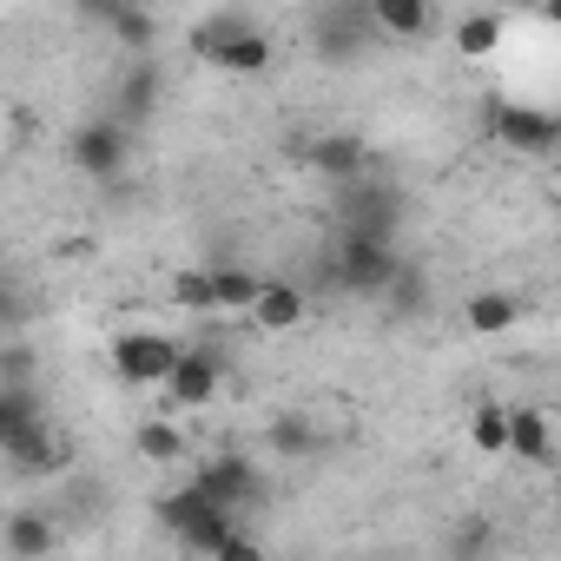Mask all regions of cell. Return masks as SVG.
I'll list each match as a JSON object with an SVG mask.
<instances>
[{
  "instance_id": "cell-24",
  "label": "cell",
  "mask_w": 561,
  "mask_h": 561,
  "mask_svg": "<svg viewBox=\"0 0 561 561\" xmlns=\"http://www.w3.org/2000/svg\"><path fill=\"white\" fill-rule=\"evenodd\" d=\"M225 541H231V508H211L192 528H179V548H192V554H218Z\"/></svg>"
},
{
  "instance_id": "cell-6",
  "label": "cell",
  "mask_w": 561,
  "mask_h": 561,
  "mask_svg": "<svg viewBox=\"0 0 561 561\" xmlns=\"http://www.w3.org/2000/svg\"><path fill=\"white\" fill-rule=\"evenodd\" d=\"M218 377H225V357H218V344H198V351H185L179 344V357H172V370H165V403L172 410H198V403H211L218 397Z\"/></svg>"
},
{
  "instance_id": "cell-5",
  "label": "cell",
  "mask_w": 561,
  "mask_h": 561,
  "mask_svg": "<svg viewBox=\"0 0 561 561\" xmlns=\"http://www.w3.org/2000/svg\"><path fill=\"white\" fill-rule=\"evenodd\" d=\"M489 133H495L508 152H528V159L554 152V139H561L554 113H548V106H522V100H495V106H489Z\"/></svg>"
},
{
  "instance_id": "cell-23",
  "label": "cell",
  "mask_w": 561,
  "mask_h": 561,
  "mask_svg": "<svg viewBox=\"0 0 561 561\" xmlns=\"http://www.w3.org/2000/svg\"><path fill=\"white\" fill-rule=\"evenodd\" d=\"M469 443H476L482 456H502V443H508V403H476V416H469Z\"/></svg>"
},
{
  "instance_id": "cell-14",
  "label": "cell",
  "mask_w": 561,
  "mask_h": 561,
  "mask_svg": "<svg viewBox=\"0 0 561 561\" xmlns=\"http://www.w3.org/2000/svg\"><path fill=\"white\" fill-rule=\"evenodd\" d=\"M60 541V528L41 515V508H14L8 522H0V548H8V554H21V561H34V554H47Z\"/></svg>"
},
{
  "instance_id": "cell-3",
  "label": "cell",
  "mask_w": 561,
  "mask_h": 561,
  "mask_svg": "<svg viewBox=\"0 0 561 561\" xmlns=\"http://www.w3.org/2000/svg\"><path fill=\"white\" fill-rule=\"evenodd\" d=\"M397 218H403V192L390 179H370V165L357 179H337V225L397 238Z\"/></svg>"
},
{
  "instance_id": "cell-19",
  "label": "cell",
  "mask_w": 561,
  "mask_h": 561,
  "mask_svg": "<svg viewBox=\"0 0 561 561\" xmlns=\"http://www.w3.org/2000/svg\"><path fill=\"white\" fill-rule=\"evenodd\" d=\"M502 14H469V21H456V54L462 60H489L495 47H502Z\"/></svg>"
},
{
  "instance_id": "cell-8",
  "label": "cell",
  "mask_w": 561,
  "mask_h": 561,
  "mask_svg": "<svg viewBox=\"0 0 561 561\" xmlns=\"http://www.w3.org/2000/svg\"><path fill=\"white\" fill-rule=\"evenodd\" d=\"M192 482H198L218 508H251V502L264 495V476H257L251 456H211V462L192 469Z\"/></svg>"
},
{
  "instance_id": "cell-18",
  "label": "cell",
  "mask_w": 561,
  "mask_h": 561,
  "mask_svg": "<svg viewBox=\"0 0 561 561\" xmlns=\"http://www.w3.org/2000/svg\"><path fill=\"white\" fill-rule=\"evenodd\" d=\"M257 285H264L257 271H244V264H218V271H211V305H218V311H244V305L257 298Z\"/></svg>"
},
{
  "instance_id": "cell-2",
  "label": "cell",
  "mask_w": 561,
  "mask_h": 561,
  "mask_svg": "<svg viewBox=\"0 0 561 561\" xmlns=\"http://www.w3.org/2000/svg\"><path fill=\"white\" fill-rule=\"evenodd\" d=\"M192 47H198L218 73H231V80H257V73L271 67V34H257V27H244V21H205V27L192 34Z\"/></svg>"
},
{
  "instance_id": "cell-22",
  "label": "cell",
  "mask_w": 561,
  "mask_h": 561,
  "mask_svg": "<svg viewBox=\"0 0 561 561\" xmlns=\"http://www.w3.org/2000/svg\"><path fill=\"white\" fill-rule=\"evenodd\" d=\"M264 443H271V456H311V449H318V430H311L305 416H271Z\"/></svg>"
},
{
  "instance_id": "cell-15",
  "label": "cell",
  "mask_w": 561,
  "mask_h": 561,
  "mask_svg": "<svg viewBox=\"0 0 561 561\" xmlns=\"http://www.w3.org/2000/svg\"><path fill=\"white\" fill-rule=\"evenodd\" d=\"M462 324H469L476 337H502V331L522 324V298H508V291H476V298H462Z\"/></svg>"
},
{
  "instance_id": "cell-25",
  "label": "cell",
  "mask_w": 561,
  "mask_h": 561,
  "mask_svg": "<svg viewBox=\"0 0 561 561\" xmlns=\"http://www.w3.org/2000/svg\"><path fill=\"white\" fill-rule=\"evenodd\" d=\"M172 305H185V311H218V305H211V271H179V277H172Z\"/></svg>"
},
{
  "instance_id": "cell-17",
  "label": "cell",
  "mask_w": 561,
  "mask_h": 561,
  "mask_svg": "<svg viewBox=\"0 0 561 561\" xmlns=\"http://www.w3.org/2000/svg\"><path fill=\"white\" fill-rule=\"evenodd\" d=\"M152 508H159V528H172V535H179V528H192L198 515H211L218 502H211V495H205L198 482H185V489H165V495H159Z\"/></svg>"
},
{
  "instance_id": "cell-27",
  "label": "cell",
  "mask_w": 561,
  "mask_h": 561,
  "mask_svg": "<svg viewBox=\"0 0 561 561\" xmlns=\"http://www.w3.org/2000/svg\"><path fill=\"white\" fill-rule=\"evenodd\" d=\"M27 318H34V305L21 298V285H14V277L0 271V324H27Z\"/></svg>"
},
{
  "instance_id": "cell-7",
  "label": "cell",
  "mask_w": 561,
  "mask_h": 561,
  "mask_svg": "<svg viewBox=\"0 0 561 561\" xmlns=\"http://www.w3.org/2000/svg\"><path fill=\"white\" fill-rule=\"evenodd\" d=\"M172 357H179V344H172L165 331H119V337H113V370H119L126 383H165Z\"/></svg>"
},
{
  "instance_id": "cell-30",
  "label": "cell",
  "mask_w": 561,
  "mask_h": 561,
  "mask_svg": "<svg viewBox=\"0 0 561 561\" xmlns=\"http://www.w3.org/2000/svg\"><path fill=\"white\" fill-rule=\"evenodd\" d=\"M218 554H225V561H257V541H251V535H238V528H231V541H225V548H218Z\"/></svg>"
},
{
  "instance_id": "cell-28",
  "label": "cell",
  "mask_w": 561,
  "mask_h": 561,
  "mask_svg": "<svg viewBox=\"0 0 561 561\" xmlns=\"http://www.w3.org/2000/svg\"><path fill=\"white\" fill-rule=\"evenodd\" d=\"M0 377H8V383H34V357L8 351V357H0Z\"/></svg>"
},
{
  "instance_id": "cell-20",
  "label": "cell",
  "mask_w": 561,
  "mask_h": 561,
  "mask_svg": "<svg viewBox=\"0 0 561 561\" xmlns=\"http://www.w3.org/2000/svg\"><path fill=\"white\" fill-rule=\"evenodd\" d=\"M133 449H139L146 462H179V456H185V430L165 423V416H152V423L133 430Z\"/></svg>"
},
{
  "instance_id": "cell-1",
  "label": "cell",
  "mask_w": 561,
  "mask_h": 561,
  "mask_svg": "<svg viewBox=\"0 0 561 561\" xmlns=\"http://www.w3.org/2000/svg\"><path fill=\"white\" fill-rule=\"evenodd\" d=\"M397 238H383V231H351V225H337V251H331V277L351 291V298H377L390 277H397Z\"/></svg>"
},
{
  "instance_id": "cell-31",
  "label": "cell",
  "mask_w": 561,
  "mask_h": 561,
  "mask_svg": "<svg viewBox=\"0 0 561 561\" xmlns=\"http://www.w3.org/2000/svg\"><path fill=\"white\" fill-rule=\"evenodd\" d=\"M502 8H522V14H541V21H561V0H502Z\"/></svg>"
},
{
  "instance_id": "cell-13",
  "label": "cell",
  "mask_w": 561,
  "mask_h": 561,
  "mask_svg": "<svg viewBox=\"0 0 561 561\" xmlns=\"http://www.w3.org/2000/svg\"><path fill=\"white\" fill-rule=\"evenodd\" d=\"M244 311H251V324L271 331V337H277V331H298V324H305V291H298V285H277V277H264L257 298H251Z\"/></svg>"
},
{
  "instance_id": "cell-10",
  "label": "cell",
  "mask_w": 561,
  "mask_h": 561,
  "mask_svg": "<svg viewBox=\"0 0 561 561\" xmlns=\"http://www.w3.org/2000/svg\"><path fill=\"white\" fill-rule=\"evenodd\" d=\"M305 159H311V172H318V179H331V185H337V179H357V172L370 165V146H364L357 133H318V139L305 146Z\"/></svg>"
},
{
  "instance_id": "cell-4",
  "label": "cell",
  "mask_w": 561,
  "mask_h": 561,
  "mask_svg": "<svg viewBox=\"0 0 561 561\" xmlns=\"http://www.w3.org/2000/svg\"><path fill=\"white\" fill-rule=\"evenodd\" d=\"M67 159H73L87 179H119L126 159H133V126H126V119H87V126L67 139Z\"/></svg>"
},
{
  "instance_id": "cell-12",
  "label": "cell",
  "mask_w": 561,
  "mask_h": 561,
  "mask_svg": "<svg viewBox=\"0 0 561 561\" xmlns=\"http://www.w3.org/2000/svg\"><path fill=\"white\" fill-rule=\"evenodd\" d=\"M364 21L383 34V41H423L436 27L430 0H364Z\"/></svg>"
},
{
  "instance_id": "cell-16",
  "label": "cell",
  "mask_w": 561,
  "mask_h": 561,
  "mask_svg": "<svg viewBox=\"0 0 561 561\" xmlns=\"http://www.w3.org/2000/svg\"><path fill=\"white\" fill-rule=\"evenodd\" d=\"M159 87H165V73H159L152 60H139V67L119 80V113H113V119H126V126L152 119V106H159Z\"/></svg>"
},
{
  "instance_id": "cell-11",
  "label": "cell",
  "mask_w": 561,
  "mask_h": 561,
  "mask_svg": "<svg viewBox=\"0 0 561 561\" xmlns=\"http://www.w3.org/2000/svg\"><path fill=\"white\" fill-rule=\"evenodd\" d=\"M502 456H515V462H528V469H548V462H554V430H548V416H541L535 403L508 410V443H502Z\"/></svg>"
},
{
  "instance_id": "cell-21",
  "label": "cell",
  "mask_w": 561,
  "mask_h": 561,
  "mask_svg": "<svg viewBox=\"0 0 561 561\" xmlns=\"http://www.w3.org/2000/svg\"><path fill=\"white\" fill-rule=\"evenodd\" d=\"M113 41H119L126 54H152V41H159V21L139 8V0H126V8L113 14Z\"/></svg>"
},
{
  "instance_id": "cell-26",
  "label": "cell",
  "mask_w": 561,
  "mask_h": 561,
  "mask_svg": "<svg viewBox=\"0 0 561 561\" xmlns=\"http://www.w3.org/2000/svg\"><path fill=\"white\" fill-rule=\"evenodd\" d=\"M383 291H390V311H410V318L423 311V277H416V271H403V264H397V277H390Z\"/></svg>"
},
{
  "instance_id": "cell-29",
  "label": "cell",
  "mask_w": 561,
  "mask_h": 561,
  "mask_svg": "<svg viewBox=\"0 0 561 561\" xmlns=\"http://www.w3.org/2000/svg\"><path fill=\"white\" fill-rule=\"evenodd\" d=\"M126 8V0H80V21H100V27H113V14Z\"/></svg>"
},
{
  "instance_id": "cell-9",
  "label": "cell",
  "mask_w": 561,
  "mask_h": 561,
  "mask_svg": "<svg viewBox=\"0 0 561 561\" xmlns=\"http://www.w3.org/2000/svg\"><path fill=\"white\" fill-rule=\"evenodd\" d=\"M0 449H8V462H14L21 476H60V469H67V456H73V449L47 430V416H34V423H27V430H14V436H0Z\"/></svg>"
}]
</instances>
